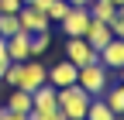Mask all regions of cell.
I'll list each match as a JSON object with an SVG mask.
<instances>
[{"label":"cell","mask_w":124,"mask_h":120,"mask_svg":"<svg viewBox=\"0 0 124 120\" xmlns=\"http://www.w3.org/2000/svg\"><path fill=\"white\" fill-rule=\"evenodd\" d=\"M90 100H93V96L86 93L79 82L59 89V110L66 113V120H86V107H90Z\"/></svg>","instance_id":"cell-1"},{"label":"cell","mask_w":124,"mask_h":120,"mask_svg":"<svg viewBox=\"0 0 124 120\" xmlns=\"http://www.w3.org/2000/svg\"><path fill=\"white\" fill-rule=\"evenodd\" d=\"M76 82H79L90 96H103V89L110 86V69H103L100 62H90V65H83V69H79Z\"/></svg>","instance_id":"cell-2"},{"label":"cell","mask_w":124,"mask_h":120,"mask_svg":"<svg viewBox=\"0 0 124 120\" xmlns=\"http://www.w3.org/2000/svg\"><path fill=\"white\" fill-rule=\"evenodd\" d=\"M48 82V65H41V58H28V62H21V82L17 89H24V93H35L38 86Z\"/></svg>","instance_id":"cell-3"},{"label":"cell","mask_w":124,"mask_h":120,"mask_svg":"<svg viewBox=\"0 0 124 120\" xmlns=\"http://www.w3.org/2000/svg\"><path fill=\"white\" fill-rule=\"evenodd\" d=\"M90 21H93V17H90L86 7H69V14L59 21V27L66 31V38H83L86 27H90Z\"/></svg>","instance_id":"cell-4"},{"label":"cell","mask_w":124,"mask_h":120,"mask_svg":"<svg viewBox=\"0 0 124 120\" xmlns=\"http://www.w3.org/2000/svg\"><path fill=\"white\" fill-rule=\"evenodd\" d=\"M97 62H100L103 69H110V72L124 69V38H110V41L97 52Z\"/></svg>","instance_id":"cell-5"},{"label":"cell","mask_w":124,"mask_h":120,"mask_svg":"<svg viewBox=\"0 0 124 120\" xmlns=\"http://www.w3.org/2000/svg\"><path fill=\"white\" fill-rule=\"evenodd\" d=\"M21 31H28V34H38V31H52V21H48V14L45 10H38V7H21Z\"/></svg>","instance_id":"cell-6"},{"label":"cell","mask_w":124,"mask_h":120,"mask_svg":"<svg viewBox=\"0 0 124 120\" xmlns=\"http://www.w3.org/2000/svg\"><path fill=\"white\" fill-rule=\"evenodd\" d=\"M66 58H69L76 69H83L90 62H97V52L86 45V38H66Z\"/></svg>","instance_id":"cell-7"},{"label":"cell","mask_w":124,"mask_h":120,"mask_svg":"<svg viewBox=\"0 0 124 120\" xmlns=\"http://www.w3.org/2000/svg\"><path fill=\"white\" fill-rule=\"evenodd\" d=\"M4 52H7L10 62H28V58H31V34L28 31H17V34L4 38Z\"/></svg>","instance_id":"cell-8"},{"label":"cell","mask_w":124,"mask_h":120,"mask_svg":"<svg viewBox=\"0 0 124 120\" xmlns=\"http://www.w3.org/2000/svg\"><path fill=\"white\" fill-rule=\"evenodd\" d=\"M76 76H79V69H76L69 58H62V62L48 65V82H52L55 89H62V86H72V82H76Z\"/></svg>","instance_id":"cell-9"},{"label":"cell","mask_w":124,"mask_h":120,"mask_svg":"<svg viewBox=\"0 0 124 120\" xmlns=\"http://www.w3.org/2000/svg\"><path fill=\"white\" fill-rule=\"evenodd\" d=\"M83 38H86V45H90L93 52H100L103 45L114 38V31H110V24H107V21H90V27H86Z\"/></svg>","instance_id":"cell-10"},{"label":"cell","mask_w":124,"mask_h":120,"mask_svg":"<svg viewBox=\"0 0 124 120\" xmlns=\"http://www.w3.org/2000/svg\"><path fill=\"white\" fill-rule=\"evenodd\" d=\"M31 100H35V110H52V107H59V89L52 82H45L31 93Z\"/></svg>","instance_id":"cell-11"},{"label":"cell","mask_w":124,"mask_h":120,"mask_svg":"<svg viewBox=\"0 0 124 120\" xmlns=\"http://www.w3.org/2000/svg\"><path fill=\"white\" fill-rule=\"evenodd\" d=\"M86 120H121V117L103 103V96H93L90 107H86Z\"/></svg>","instance_id":"cell-12"},{"label":"cell","mask_w":124,"mask_h":120,"mask_svg":"<svg viewBox=\"0 0 124 120\" xmlns=\"http://www.w3.org/2000/svg\"><path fill=\"white\" fill-rule=\"evenodd\" d=\"M7 110L31 113V110H35V100H31V93H24V89H10V96H7Z\"/></svg>","instance_id":"cell-13"},{"label":"cell","mask_w":124,"mask_h":120,"mask_svg":"<svg viewBox=\"0 0 124 120\" xmlns=\"http://www.w3.org/2000/svg\"><path fill=\"white\" fill-rule=\"evenodd\" d=\"M86 10H90V17H93V21H107V24H110V21H114V14H117V7L110 4V0H90V7H86Z\"/></svg>","instance_id":"cell-14"},{"label":"cell","mask_w":124,"mask_h":120,"mask_svg":"<svg viewBox=\"0 0 124 120\" xmlns=\"http://www.w3.org/2000/svg\"><path fill=\"white\" fill-rule=\"evenodd\" d=\"M103 103H107L117 117H124V86H107V89H103Z\"/></svg>","instance_id":"cell-15"},{"label":"cell","mask_w":124,"mask_h":120,"mask_svg":"<svg viewBox=\"0 0 124 120\" xmlns=\"http://www.w3.org/2000/svg\"><path fill=\"white\" fill-rule=\"evenodd\" d=\"M48 48H52V31H38V34H31V58H41Z\"/></svg>","instance_id":"cell-16"},{"label":"cell","mask_w":124,"mask_h":120,"mask_svg":"<svg viewBox=\"0 0 124 120\" xmlns=\"http://www.w3.org/2000/svg\"><path fill=\"white\" fill-rule=\"evenodd\" d=\"M17 31H21V17H17V14H0V34L10 38Z\"/></svg>","instance_id":"cell-17"},{"label":"cell","mask_w":124,"mask_h":120,"mask_svg":"<svg viewBox=\"0 0 124 120\" xmlns=\"http://www.w3.org/2000/svg\"><path fill=\"white\" fill-rule=\"evenodd\" d=\"M69 7H72L69 0H52V4H48V21H52V24H59V21L69 14Z\"/></svg>","instance_id":"cell-18"},{"label":"cell","mask_w":124,"mask_h":120,"mask_svg":"<svg viewBox=\"0 0 124 120\" xmlns=\"http://www.w3.org/2000/svg\"><path fill=\"white\" fill-rule=\"evenodd\" d=\"M28 120H66V113H62L59 107H52V110H31Z\"/></svg>","instance_id":"cell-19"},{"label":"cell","mask_w":124,"mask_h":120,"mask_svg":"<svg viewBox=\"0 0 124 120\" xmlns=\"http://www.w3.org/2000/svg\"><path fill=\"white\" fill-rule=\"evenodd\" d=\"M24 0H0V14H21Z\"/></svg>","instance_id":"cell-20"},{"label":"cell","mask_w":124,"mask_h":120,"mask_svg":"<svg viewBox=\"0 0 124 120\" xmlns=\"http://www.w3.org/2000/svg\"><path fill=\"white\" fill-rule=\"evenodd\" d=\"M0 120H28V113H17V110H7L4 107V117H0Z\"/></svg>","instance_id":"cell-21"},{"label":"cell","mask_w":124,"mask_h":120,"mask_svg":"<svg viewBox=\"0 0 124 120\" xmlns=\"http://www.w3.org/2000/svg\"><path fill=\"white\" fill-rule=\"evenodd\" d=\"M7 65H10V58H7V52H4V45H0V79H4V72H7Z\"/></svg>","instance_id":"cell-22"},{"label":"cell","mask_w":124,"mask_h":120,"mask_svg":"<svg viewBox=\"0 0 124 120\" xmlns=\"http://www.w3.org/2000/svg\"><path fill=\"white\" fill-rule=\"evenodd\" d=\"M72 7H90V0H69Z\"/></svg>","instance_id":"cell-23"},{"label":"cell","mask_w":124,"mask_h":120,"mask_svg":"<svg viewBox=\"0 0 124 120\" xmlns=\"http://www.w3.org/2000/svg\"><path fill=\"white\" fill-rule=\"evenodd\" d=\"M117 79H121V86H124V69H117Z\"/></svg>","instance_id":"cell-24"},{"label":"cell","mask_w":124,"mask_h":120,"mask_svg":"<svg viewBox=\"0 0 124 120\" xmlns=\"http://www.w3.org/2000/svg\"><path fill=\"white\" fill-rule=\"evenodd\" d=\"M110 4H114V7H121V4H124V0H110Z\"/></svg>","instance_id":"cell-25"},{"label":"cell","mask_w":124,"mask_h":120,"mask_svg":"<svg viewBox=\"0 0 124 120\" xmlns=\"http://www.w3.org/2000/svg\"><path fill=\"white\" fill-rule=\"evenodd\" d=\"M0 45H4V34H0Z\"/></svg>","instance_id":"cell-26"},{"label":"cell","mask_w":124,"mask_h":120,"mask_svg":"<svg viewBox=\"0 0 124 120\" xmlns=\"http://www.w3.org/2000/svg\"><path fill=\"white\" fill-rule=\"evenodd\" d=\"M0 117H4V110H0Z\"/></svg>","instance_id":"cell-27"}]
</instances>
